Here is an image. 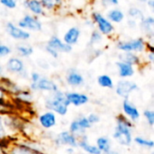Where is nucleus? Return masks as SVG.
I'll list each match as a JSON object with an SVG mask.
<instances>
[{
	"label": "nucleus",
	"mask_w": 154,
	"mask_h": 154,
	"mask_svg": "<svg viewBox=\"0 0 154 154\" xmlns=\"http://www.w3.org/2000/svg\"><path fill=\"white\" fill-rule=\"evenodd\" d=\"M113 139L121 146L129 147L134 140V124L120 114L116 120Z\"/></svg>",
	"instance_id": "obj_1"
},
{
	"label": "nucleus",
	"mask_w": 154,
	"mask_h": 154,
	"mask_svg": "<svg viewBox=\"0 0 154 154\" xmlns=\"http://www.w3.org/2000/svg\"><path fill=\"white\" fill-rule=\"evenodd\" d=\"M4 154H48L44 146L32 140H21L10 142L4 149Z\"/></svg>",
	"instance_id": "obj_2"
},
{
	"label": "nucleus",
	"mask_w": 154,
	"mask_h": 154,
	"mask_svg": "<svg viewBox=\"0 0 154 154\" xmlns=\"http://www.w3.org/2000/svg\"><path fill=\"white\" fill-rule=\"evenodd\" d=\"M44 106L47 110L52 111L57 116H65L69 113V104L66 98L65 92L60 89L46 97Z\"/></svg>",
	"instance_id": "obj_3"
},
{
	"label": "nucleus",
	"mask_w": 154,
	"mask_h": 154,
	"mask_svg": "<svg viewBox=\"0 0 154 154\" xmlns=\"http://www.w3.org/2000/svg\"><path fill=\"white\" fill-rule=\"evenodd\" d=\"M146 42L143 37L122 40L116 42V49L121 52H134L140 54L145 51Z\"/></svg>",
	"instance_id": "obj_4"
},
{
	"label": "nucleus",
	"mask_w": 154,
	"mask_h": 154,
	"mask_svg": "<svg viewBox=\"0 0 154 154\" xmlns=\"http://www.w3.org/2000/svg\"><path fill=\"white\" fill-rule=\"evenodd\" d=\"M4 66L7 73L16 75L23 79H29V73L26 69L25 63L22 58L18 56L9 57Z\"/></svg>",
	"instance_id": "obj_5"
},
{
	"label": "nucleus",
	"mask_w": 154,
	"mask_h": 154,
	"mask_svg": "<svg viewBox=\"0 0 154 154\" xmlns=\"http://www.w3.org/2000/svg\"><path fill=\"white\" fill-rule=\"evenodd\" d=\"M91 20L94 23L96 30L103 36H111L115 32V25L100 12L94 11L91 14Z\"/></svg>",
	"instance_id": "obj_6"
},
{
	"label": "nucleus",
	"mask_w": 154,
	"mask_h": 154,
	"mask_svg": "<svg viewBox=\"0 0 154 154\" xmlns=\"http://www.w3.org/2000/svg\"><path fill=\"white\" fill-rule=\"evenodd\" d=\"M3 122L4 125L8 133V134L13 137L14 134H17L23 131L24 128V124L23 122L17 116L14 115V113H6L3 114Z\"/></svg>",
	"instance_id": "obj_7"
},
{
	"label": "nucleus",
	"mask_w": 154,
	"mask_h": 154,
	"mask_svg": "<svg viewBox=\"0 0 154 154\" xmlns=\"http://www.w3.org/2000/svg\"><path fill=\"white\" fill-rule=\"evenodd\" d=\"M114 88L116 94L123 99H128L133 93L139 91V86L134 81L130 79L118 80L117 83L115 84Z\"/></svg>",
	"instance_id": "obj_8"
},
{
	"label": "nucleus",
	"mask_w": 154,
	"mask_h": 154,
	"mask_svg": "<svg viewBox=\"0 0 154 154\" xmlns=\"http://www.w3.org/2000/svg\"><path fill=\"white\" fill-rule=\"evenodd\" d=\"M29 89L32 92H48L54 93L60 90V86L52 79L42 76V78L36 83H30Z\"/></svg>",
	"instance_id": "obj_9"
},
{
	"label": "nucleus",
	"mask_w": 154,
	"mask_h": 154,
	"mask_svg": "<svg viewBox=\"0 0 154 154\" xmlns=\"http://www.w3.org/2000/svg\"><path fill=\"white\" fill-rule=\"evenodd\" d=\"M53 144L56 147H72L77 149L78 148V143H79V139L73 135L71 133L69 132V130H64L57 134L53 139H52Z\"/></svg>",
	"instance_id": "obj_10"
},
{
	"label": "nucleus",
	"mask_w": 154,
	"mask_h": 154,
	"mask_svg": "<svg viewBox=\"0 0 154 154\" xmlns=\"http://www.w3.org/2000/svg\"><path fill=\"white\" fill-rule=\"evenodd\" d=\"M17 25L27 32H41L42 30V23L37 16L31 14L23 15L17 23Z\"/></svg>",
	"instance_id": "obj_11"
},
{
	"label": "nucleus",
	"mask_w": 154,
	"mask_h": 154,
	"mask_svg": "<svg viewBox=\"0 0 154 154\" xmlns=\"http://www.w3.org/2000/svg\"><path fill=\"white\" fill-rule=\"evenodd\" d=\"M122 115L124 116H125L128 120H130L133 124L137 123L140 120L141 116H142L139 108L129 98L128 99H123Z\"/></svg>",
	"instance_id": "obj_12"
},
{
	"label": "nucleus",
	"mask_w": 154,
	"mask_h": 154,
	"mask_svg": "<svg viewBox=\"0 0 154 154\" xmlns=\"http://www.w3.org/2000/svg\"><path fill=\"white\" fill-rule=\"evenodd\" d=\"M5 31L7 34L14 40L19 42H25L31 38V33L12 22H7L5 24Z\"/></svg>",
	"instance_id": "obj_13"
},
{
	"label": "nucleus",
	"mask_w": 154,
	"mask_h": 154,
	"mask_svg": "<svg viewBox=\"0 0 154 154\" xmlns=\"http://www.w3.org/2000/svg\"><path fill=\"white\" fill-rule=\"evenodd\" d=\"M37 120L40 126L44 130H51L53 127H55L58 124L57 115L52 111H49V110L40 114L37 117Z\"/></svg>",
	"instance_id": "obj_14"
},
{
	"label": "nucleus",
	"mask_w": 154,
	"mask_h": 154,
	"mask_svg": "<svg viewBox=\"0 0 154 154\" xmlns=\"http://www.w3.org/2000/svg\"><path fill=\"white\" fill-rule=\"evenodd\" d=\"M66 98L69 104V106H73L76 107L86 106L89 102V97L82 92L79 91H68L65 92Z\"/></svg>",
	"instance_id": "obj_15"
},
{
	"label": "nucleus",
	"mask_w": 154,
	"mask_h": 154,
	"mask_svg": "<svg viewBox=\"0 0 154 154\" xmlns=\"http://www.w3.org/2000/svg\"><path fill=\"white\" fill-rule=\"evenodd\" d=\"M65 81L68 86L73 88H82L85 85L84 76L76 69H69L66 74Z\"/></svg>",
	"instance_id": "obj_16"
},
{
	"label": "nucleus",
	"mask_w": 154,
	"mask_h": 154,
	"mask_svg": "<svg viewBox=\"0 0 154 154\" xmlns=\"http://www.w3.org/2000/svg\"><path fill=\"white\" fill-rule=\"evenodd\" d=\"M143 33L145 35V37L147 38L148 42H152L153 41L154 36V18L152 15H148L145 17L139 23L138 25Z\"/></svg>",
	"instance_id": "obj_17"
},
{
	"label": "nucleus",
	"mask_w": 154,
	"mask_h": 154,
	"mask_svg": "<svg viewBox=\"0 0 154 154\" xmlns=\"http://www.w3.org/2000/svg\"><path fill=\"white\" fill-rule=\"evenodd\" d=\"M47 46L51 47V49L55 50L59 53H69L72 51V47L67 45L62 39H60L57 35H52L46 43Z\"/></svg>",
	"instance_id": "obj_18"
},
{
	"label": "nucleus",
	"mask_w": 154,
	"mask_h": 154,
	"mask_svg": "<svg viewBox=\"0 0 154 154\" xmlns=\"http://www.w3.org/2000/svg\"><path fill=\"white\" fill-rule=\"evenodd\" d=\"M81 36V30L79 26H71L69 27L65 33L63 34L62 41L69 46H73L77 44Z\"/></svg>",
	"instance_id": "obj_19"
},
{
	"label": "nucleus",
	"mask_w": 154,
	"mask_h": 154,
	"mask_svg": "<svg viewBox=\"0 0 154 154\" xmlns=\"http://www.w3.org/2000/svg\"><path fill=\"white\" fill-rule=\"evenodd\" d=\"M116 66L117 69L118 76L121 79H129L135 74V67L126 62L118 60L116 62Z\"/></svg>",
	"instance_id": "obj_20"
},
{
	"label": "nucleus",
	"mask_w": 154,
	"mask_h": 154,
	"mask_svg": "<svg viewBox=\"0 0 154 154\" xmlns=\"http://www.w3.org/2000/svg\"><path fill=\"white\" fill-rule=\"evenodd\" d=\"M13 102L15 103H20L23 105H30L33 102L34 100V95L33 92H32L29 88H22L18 93H16L14 96L12 97Z\"/></svg>",
	"instance_id": "obj_21"
},
{
	"label": "nucleus",
	"mask_w": 154,
	"mask_h": 154,
	"mask_svg": "<svg viewBox=\"0 0 154 154\" xmlns=\"http://www.w3.org/2000/svg\"><path fill=\"white\" fill-rule=\"evenodd\" d=\"M0 84L3 87V88L5 89V91L7 93V95L9 97H11V98L13 96H14L16 93H18L23 88L20 87L19 84H17L15 81L12 80L7 76H5L0 79Z\"/></svg>",
	"instance_id": "obj_22"
},
{
	"label": "nucleus",
	"mask_w": 154,
	"mask_h": 154,
	"mask_svg": "<svg viewBox=\"0 0 154 154\" xmlns=\"http://www.w3.org/2000/svg\"><path fill=\"white\" fill-rule=\"evenodd\" d=\"M23 6L31 13V14L34 16H41L43 15L45 10L41 3V0H24L23 2Z\"/></svg>",
	"instance_id": "obj_23"
},
{
	"label": "nucleus",
	"mask_w": 154,
	"mask_h": 154,
	"mask_svg": "<svg viewBox=\"0 0 154 154\" xmlns=\"http://www.w3.org/2000/svg\"><path fill=\"white\" fill-rule=\"evenodd\" d=\"M78 148L81 149L84 153L87 154H102L101 152L98 150V148L96 146V144H92L89 143L88 134L80 137L79 139Z\"/></svg>",
	"instance_id": "obj_24"
},
{
	"label": "nucleus",
	"mask_w": 154,
	"mask_h": 154,
	"mask_svg": "<svg viewBox=\"0 0 154 154\" xmlns=\"http://www.w3.org/2000/svg\"><path fill=\"white\" fill-rule=\"evenodd\" d=\"M119 60L126 62L134 67H138L143 64V59L140 54L134 52H121V54H119Z\"/></svg>",
	"instance_id": "obj_25"
},
{
	"label": "nucleus",
	"mask_w": 154,
	"mask_h": 154,
	"mask_svg": "<svg viewBox=\"0 0 154 154\" xmlns=\"http://www.w3.org/2000/svg\"><path fill=\"white\" fill-rule=\"evenodd\" d=\"M106 16L113 24L121 23L125 19V12L122 9L118 8V7H114V8H111L110 10H108Z\"/></svg>",
	"instance_id": "obj_26"
},
{
	"label": "nucleus",
	"mask_w": 154,
	"mask_h": 154,
	"mask_svg": "<svg viewBox=\"0 0 154 154\" xmlns=\"http://www.w3.org/2000/svg\"><path fill=\"white\" fill-rule=\"evenodd\" d=\"M96 146L101 152V153H106L113 150L112 141L107 136H99L96 140Z\"/></svg>",
	"instance_id": "obj_27"
},
{
	"label": "nucleus",
	"mask_w": 154,
	"mask_h": 154,
	"mask_svg": "<svg viewBox=\"0 0 154 154\" xmlns=\"http://www.w3.org/2000/svg\"><path fill=\"white\" fill-rule=\"evenodd\" d=\"M97 82L99 87L107 89H113L115 88V82L111 76L108 74H101L97 77Z\"/></svg>",
	"instance_id": "obj_28"
},
{
	"label": "nucleus",
	"mask_w": 154,
	"mask_h": 154,
	"mask_svg": "<svg viewBox=\"0 0 154 154\" xmlns=\"http://www.w3.org/2000/svg\"><path fill=\"white\" fill-rule=\"evenodd\" d=\"M15 51H16L18 57H20V58H29L30 56H32L33 54L34 50L29 44L20 43L15 47Z\"/></svg>",
	"instance_id": "obj_29"
},
{
	"label": "nucleus",
	"mask_w": 154,
	"mask_h": 154,
	"mask_svg": "<svg viewBox=\"0 0 154 154\" xmlns=\"http://www.w3.org/2000/svg\"><path fill=\"white\" fill-rule=\"evenodd\" d=\"M41 3L45 12H53L63 5L64 0H41Z\"/></svg>",
	"instance_id": "obj_30"
},
{
	"label": "nucleus",
	"mask_w": 154,
	"mask_h": 154,
	"mask_svg": "<svg viewBox=\"0 0 154 154\" xmlns=\"http://www.w3.org/2000/svg\"><path fill=\"white\" fill-rule=\"evenodd\" d=\"M69 132L71 133L73 135H75L78 139H79L80 137L84 136L87 134V131H85L79 124V122L77 121V119H73L69 125Z\"/></svg>",
	"instance_id": "obj_31"
},
{
	"label": "nucleus",
	"mask_w": 154,
	"mask_h": 154,
	"mask_svg": "<svg viewBox=\"0 0 154 154\" xmlns=\"http://www.w3.org/2000/svg\"><path fill=\"white\" fill-rule=\"evenodd\" d=\"M127 17L130 18V19L135 20L136 22L140 23L145 17V14H144L143 11L140 7L131 6L127 10Z\"/></svg>",
	"instance_id": "obj_32"
},
{
	"label": "nucleus",
	"mask_w": 154,
	"mask_h": 154,
	"mask_svg": "<svg viewBox=\"0 0 154 154\" xmlns=\"http://www.w3.org/2000/svg\"><path fill=\"white\" fill-rule=\"evenodd\" d=\"M133 142L141 148L147 149V150H153L154 142L152 139L145 138L143 136H135V137H134Z\"/></svg>",
	"instance_id": "obj_33"
},
{
	"label": "nucleus",
	"mask_w": 154,
	"mask_h": 154,
	"mask_svg": "<svg viewBox=\"0 0 154 154\" xmlns=\"http://www.w3.org/2000/svg\"><path fill=\"white\" fill-rule=\"evenodd\" d=\"M104 37H105V36H103L97 30L94 29V30L92 31L91 34H90V37H89V41H88L89 46L94 47V46H96V45L100 44V43L103 42Z\"/></svg>",
	"instance_id": "obj_34"
},
{
	"label": "nucleus",
	"mask_w": 154,
	"mask_h": 154,
	"mask_svg": "<svg viewBox=\"0 0 154 154\" xmlns=\"http://www.w3.org/2000/svg\"><path fill=\"white\" fill-rule=\"evenodd\" d=\"M143 116L150 127H153L154 125V112L152 109H145L143 112Z\"/></svg>",
	"instance_id": "obj_35"
},
{
	"label": "nucleus",
	"mask_w": 154,
	"mask_h": 154,
	"mask_svg": "<svg viewBox=\"0 0 154 154\" xmlns=\"http://www.w3.org/2000/svg\"><path fill=\"white\" fill-rule=\"evenodd\" d=\"M14 111V103L13 100L10 102H0V114L13 113Z\"/></svg>",
	"instance_id": "obj_36"
},
{
	"label": "nucleus",
	"mask_w": 154,
	"mask_h": 154,
	"mask_svg": "<svg viewBox=\"0 0 154 154\" xmlns=\"http://www.w3.org/2000/svg\"><path fill=\"white\" fill-rule=\"evenodd\" d=\"M76 119H77V121L79 122V125H80L85 131H88V130H89V129L92 127V125H91L90 123L88 122L87 116H79V117H76Z\"/></svg>",
	"instance_id": "obj_37"
},
{
	"label": "nucleus",
	"mask_w": 154,
	"mask_h": 154,
	"mask_svg": "<svg viewBox=\"0 0 154 154\" xmlns=\"http://www.w3.org/2000/svg\"><path fill=\"white\" fill-rule=\"evenodd\" d=\"M12 48L5 43H0V59L8 57L12 53Z\"/></svg>",
	"instance_id": "obj_38"
},
{
	"label": "nucleus",
	"mask_w": 154,
	"mask_h": 154,
	"mask_svg": "<svg viewBox=\"0 0 154 154\" xmlns=\"http://www.w3.org/2000/svg\"><path fill=\"white\" fill-rule=\"evenodd\" d=\"M0 4L7 9H14L18 5V0H0Z\"/></svg>",
	"instance_id": "obj_39"
},
{
	"label": "nucleus",
	"mask_w": 154,
	"mask_h": 154,
	"mask_svg": "<svg viewBox=\"0 0 154 154\" xmlns=\"http://www.w3.org/2000/svg\"><path fill=\"white\" fill-rule=\"evenodd\" d=\"M87 118H88V120L91 125H97L100 122V116L96 113H90L89 115L87 116Z\"/></svg>",
	"instance_id": "obj_40"
},
{
	"label": "nucleus",
	"mask_w": 154,
	"mask_h": 154,
	"mask_svg": "<svg viewBox=\"0 0 154 154\" xmlns=\"http://www.w3.org/2000/svg\"><path fill=\"white\" fill-rule=\"evenodd\" d=\"M10 101H12L11 97L7 95V93L5 91V89L0 84V102H10Z\"/></svg>",
	"instance_id": "obj_41"
},
{
	"label": "nucleus",
	"mask_w": 154,
	"mask_h": 154,
	"mask_svg": "<svg viewBox=\"0 0 154 154\" xmlns=\"http://www.w3.org/2000/svg\"><path fill=\"white\" fill-rule=\"evenodd\" d=\"M42 74L38 71H32L29 74V79H30V83H36L41 78H42Z\"/></svg>",
	"instance_id": "obj_42"
},
{
	"label": "nucleus",
	"mask_w": 154,
	"mask_h": 154,
	"mask_svg": "<svg viewBox=\"0 0 154 154\" xmlns=\"http://www.w3.org/2000/svg\"><path fill=\"white\" fill-rule=\"evenodd\" d=\"M44 50H45V51H46V52H47L51 57V58H53V59H58V58H59L60 53H59V52H57L55 50L51 49V47H49V46L45 45Z\"/></svg>",
	"instance_id": "obj_43"
},
{
	"label": "nucleus",
	"mask_w": 154,
	"mask_h": 154,
	"mask_svg": "<svg viewBox=\"0 0 154 154\" xmlns=\"http://www.w3.org/2000/svg\"><path fill=\"white\" fill-rule=\"evenodd\" d=\"M126 24H127V26L130 29H136L138 27V25H139V23L136 22L135 20H133V19L128 18L127 21H126Z\"/></svg>",
	"instance_id": "obj_44"
},
{
	"label": "nucleus",
	"mask_w": 154,
	"mask_h": 154,
	"mask_svg": "<svg viewBox=\"0 0 154 154\" xmlns=\"http://www.w3.org/2000/svg\"><path fill=\"white\" fill-rule=\"evenodd\" d=\"M101 3L106 6H116L119 4V0H100Z\"/></svg>",
	"instance_id": "obj_45"
},
{
	"label": "nucleus",
	"mask_w": 154,
	"mask_h": 154,
	"mask_svg": "<svg viewBox=\"0 0 154 154\" xmlns=\"http://www.w3.org/2000/svg\"><path fill=\"white\" fill-rule=\"evenodd\" d=\"M145 60L150 63V64H152L154 62V52L152 51H146V54H145Z\"/></svg>",
	"instance_id": "obj_46"
},
{
	"label": "nucleus",
	"mask_w": 154,
	"mask_h": 154,
	"mask_svg": "<svg viewBox=\"0 0 154 154\" xmlns=\"http://www.w3.org/2000/svg\"><path fill=\"white\" fill-rule=\"evenodd\" d=\"M102 54H103V51L101 49H93V51H92V57H93V59L98 58Z\"/></svg>",
	"instance_id": "obj_47"
},
{
	"label": "nucleus",
	"mask_w": 154,
	"mask_h": 154,
	"mask_svg": "<svg viewBox=\"0 0 154 154\" xmlns=\"http://www.w3.org/2000/svg\"><path fill=\"white\" fill-rule=\"evenodd\" d=\"M6 76V71L5 69V66L0 62V79Z\"/></svg>",
	"instance_id": "obj_48"
},
{
	"label": "nucleus",
	"mask_w": 154,
	"mask_h": 154,
	"mask_svg": "<svg viewBox=\"0 0 154 154\" xmlns=\"http://www.w3.org/2000/svg\"><path fill=\"white\" fill-rule=\"evenodd\" d=\"M65 152L67 154H76V149L72 147H66Z\"/></svg>",
	"instance_id": "obj_49"
},
{
	"label": "nucleus",
	"mask_w": 154,
	"mask_h": 154,
	"mask_svg": "<svg viewBox=\"0 0 154 154\" xmlns=\"http://www.w3.org/2000/svg\"><path fill=\"white\" fill-rule=\"evenodd\" d=\"M150 9H152V10H153L154 8V0H147V2H146V4H145Z\"/></svg>",
	"instance_id": "obj_50"
},
{
	"label": "nucleus",
	"mask_w": 154,
	"mask_h": 154,
	"mask_svg": "<svg viewBox=\"0 0 154 154\" xmlns=\"http://www.w3.org/2000/svg\"><path fill=\"white\" fill-rule=\"evenodd\" d=\"M85 23H86L88 26H91L92 28H93V27H95L94 23H93V21H92L91 19H87V20L85 21Z\"/></svg>",
	"instance_id": "obj_51"
},
{
	"label": "nucleus",
	"mask_w": 154,
	"mask_h": 154,
	"mask_svg": "<svg viewBox=\"0 0 154 154\" xmlns=\"http://www.w3.org/2000/svg\"><path fill=\"white\" fill-rule=\"evenodd\" d=\"M102 154H120L117 151H115V150H111L110 152H106V153H102Z\"/></svg>",
	"instance_id": "obj_52"
},
{
	"label": "nucleus",
	"mask_w": 154,
	"mask_h": 154,
	"mask_svg": "<svg viewBox=\"0 0 154 154\" xmlns=\"http://www.w3.org/2000/svg\"><path fill=\"white\" fill-rule=\"evenodd\" d=\"M138 3H140V4H143V5H145L146 4V2H147V0H136Z\"/></svg>",
	"instance_id": "obj_53"
},
{
	"label": "nucleus",
	"mask_w": 154,
	"mask_h": 154,
	"mask_svg": "<svg viewBox=\"0 0 154 154\" xmlns=\"http://www.w3.org/2000/svg\"><path fill=\"white\" fill-rule=\"evenodd\" d=\"M81 154H87V153H81Z\"/></svg>",
	"instance_id": "obj_54"
},
{
	"label": "nucleus",
	"mask_w": 154,
	"mask_h": 154,
	"mask_svg": "<svg viewBox=\"0 0 154 154\" xmlns=\"http://www.w3.org/2000/svg\"><path fill=\"white\" fill-rule=\"evenodd\" d=\"M79 1H82V0H79Z\"/></svg>",
	"instance_id": "obj_55"
}]
</instances>
